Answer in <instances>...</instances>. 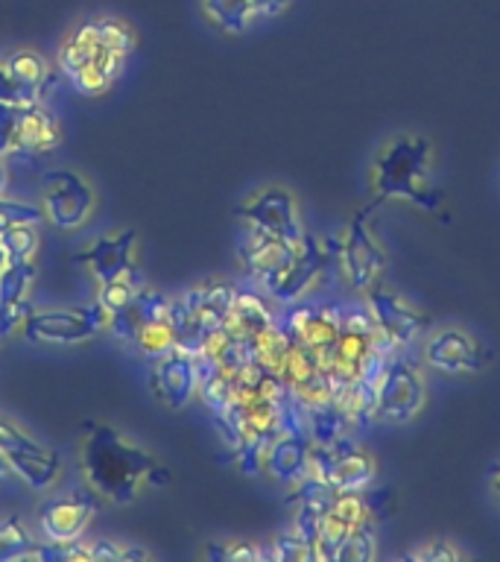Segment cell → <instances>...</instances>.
I'll return each instance as SVG.
<instances>
[{
    "label": "cell",
    "instance_id": "37",
    "mask_svg": "<svg viewBox=\"0 0 500 562\" xmlns=\"http://www.w3.org/2000/svg\"><path fill=\"white\" fill-rule=\"evenodd\" d=\"M0 451L7 454V451H47V448L38 446L30 434L0 416Z\"/></svg>",
    "mask_w": 500,
    "mask_h": 562
},
{
    "label": "cell",
    "instance_id": "41",
    "mask_svg": "<svg viewBox=\"0 0 500 562\" xmlns=\"http://www.w3.org/2000/svg\"><path fill=\"white\" fill-rule=\"evenodd\" d=\"M7 474H9V460H7V454L0 451V483L7 481Z\"/></svg>",
    "mask_w": 500,
    "mask_h": 562
},
{
    "label": "cell",
    "instance_id": "8",
    "mask_svg": "<svg viewBox=\"0 0 500 562\" xmlns=\"http://www.w3.org/2000/svg\"><path fill=\"white\" fill-rule=\"evenodd\" d=\"M61 144L56 114L38 103H0V158L44 156Z\"/></svg>",
    "mask_w": 500,
    "mask_h": 562
},
{
    "label": "cell",
    "instance_id": "3",
    "mask_svg": "<svg viewBox=\"0 0 500 562\" xmlns=\"http://www.w3.org/2000/svg\"><path fill=\"white\" fill-rule=\"evenodd\" d=\"M135 42V30L121 18L86 21L59 47V70L82 94H105L121 77Z\"/></svg>",
    "mask_w": 500,
    "mask_h": 562
},
{
    "label": "cell",
    "instance_id": "19",
    "mask_svg": "<svg viewBox=\"0 0 500 562\" xmlns=\"http://www.w3.org/2000/svg\"><path fill=\"white\" fill-rule=\"evenodd\" d=\"M152 393L164 407L170 411H182L188 407L196 390H200V367L196 358L188 355L184 349L167 351L164 358L152 360Z\"/></svg>",
    "mask_w": 500,
    "mask_h": 562
},
{
    "label": "cell",
    "instance_id": "4",
    "mask_svg": "<svg viewBox=\"0 0 500 562\" xmlns=\"http://www.w3.org/2000/svg\"><path fill=\"white\" fill-rule=\"evenodd\" d=\"M237 296L235 284L228 281H202L182 296L170 299V323H173L175 349L200 355L202 340L226 323L231 302Z\"/></svg>",
    "mask_w": 500,
    "mask_h": 562
},
{
    "label": "cell",
    "instance_id": "16",
    "mask_svg": "<svg viewBox=\"0 0 500 562\" xmlns=\"http://www.w3.org/2000/svg\"><path fill=\"white\" fill-rule=\"evenodd\" d=\"M94 209V191L73 170H50L44 176V214L56 228H79Z\"/></svg>",
    "mask_w": 500,
    "mask_h": 562
},
{
    "label": "cell",
    "instance_id": "7",
    "mask_svg": "<svg viewBox=\"0 0 500 562\" xmlns=\"http://www.w3.org/2000/svg\"><path fill=\"white\" fill-rule=\"evenodd\" d=\"M386 349L380 337L375 331V323L368 316L366 307H357L351 314H342L340 337L333 342V349L328 351V358L322 360V369L328 372L333 384V402L340 398L345 386H351L363 375V369L368 367V360L375 358L377 351Z\"/></svg>",
    "mask_w": 500,
    "mask_h": 562
},
{
    "label": "cell",
    "instance_id": "18",
    "mask_svg": "<svg viewBox=\"0 0 500 562\" xmlns=\"http://www.w3.org/2000/svg\"><path fill=\"white\" fill-rule=\"evenodd\" d=\"M281 325L289 334V340L302 342L322 363L328 358V351L333 349L337 337H340L342 311L337 305H296L293 302Z\"/></svg>",
    "mask_w": 500,
    "mask_h": 562
},
{
    "label": "cell",
    "instance_id": "28",
    "mask_svg": "<svg viewBox=\"0 0 500 562\" xmlns=\"http://www.w3.org/2000/svg\"><path fill=\"white\" fill-rule=\"evenodd\" d=\"M35 544H38V539H33V533L26 530V525L21 518H0V562L30 560L35 551Z\"/></svg>",
    "mask_w": 500,
    "mask_h": 562
},
{
    "label": "cell",
    "instance_id": "30",
    "mask_svg": "<svg viewBox=\"0 0 500 562\" xmlns=\"http://www.w3.org/2000/svg\"><path fill=\"white\" fill-rule=\"evenodd\" d=\"M0 246H3L9 263L30 261L35 249H38V235H35V228L30 226V223H24V226H12L0 235Z\"/></svg>",
    "mask_w": 500,
    "mask_h": 562
},
{
    "label": "cell",
    "instance_id": "21",
    "mask_svg": "<svg viewBox=\"0 0 500 562\" xmlns=\"http://www.w3.org/2000/svg\"><path fill=\"white\" fill-rule=\"evenodd\" d=\"M96 516V492H70L61 498L47 501L38 509V525L42 533L50 542H68V539H79L86 533V527L91 525V518Z\"/></svg>",
    "mask_w": 500,
    "mask_h": 562
},
{
    "label": "cell",
    "instance_id": "35",
    "mask_svg": "<svg viewBox=\"0 0 500 562\" xmlns=\"http://www.w3.org/2000/svg\"><path fill=\"white\" fill-rule=\"evenodd\" d=\"M410 557L412 560H424V562H451V560H465L468 553H465L456 542L445 539V536H439V539H428L424 544H419Z\"/></svg>",
    "mask_w": 500,
    "mask_h": 562
},
{
    "label": "cell",
    "instance_id": "33",
    "mask_svg": "<svg viewBox=\"0 0 500 562\" xmlns=\"http://www.w3.org/2000/svg\"><path fill=\"white\" fill-rule=\"evenodd\" d=\"M377 557V539H375V525L357 527L349 536V542L342 544L340 560H354V562H368Z\"/></svg>",
    "mask_w": 500,
    "mask_h": 562
},
{
    "label": "cell",
    "instance_id": "29",
    "mask_svg": "<svg viewBox=\"0 0 500 562\" xmlns=\"http://www.w3.org/2000/svg\"><path fill=\"white\" fill-rule=\"evenodd\" d=\"M30 560H44V562H94L91 557V544H86L82 539H68V542H50L35 544V551Z\"/></svg>",
    "mask_w": 500,
    "mask_h": 562
},
{
    "label": "cell",
    "instance_id": "22",
    "mask_svg": "<svg viewBox=\"0 0 500 562\" xmlns=\"http://www.w3.org/2000/svg\"><path fill=\"white\" fill-rule=\"evenodd\" d=\"M293 0H202V15L223 33H246L263 18H279Z\"/></svg>",
    "mask_w": 500,
    "mask_h": 562
},
{
    "label": "cell",
    "instance_id": "40",
    "mask_svg": "<svg viewBox=\"0 0 500 562\" xmlns=\"http://www.w3.org/2000/svg\"><path fill=\"white\" fill-rule=\"evenodd\" d=\"M489 486H491V492H495V498H498V504H500V463H495L489 469Z\"/></svg>",
    "mask_w": 500,
    "mask_h": 562
},
{
    "label": "cell",
    "instance_id": "31",
    "mask_svg": "<svg viewBox=\"0 0 500 562\" xmlns=\"http://www.w3.org/2000/svg\"><path fill=\"white\" fill-rule=\"evenodd\" d=\"M266 557L270 560H281V562H305V560H316L314 557V544L302 539L296 530H289V533H281L272 539V544L266 548Z\"/></svg>",
    "mask_w": 500,
    "mask_h": 562
},
{
    "label": "cell",
    "instance_id": "43",
    "mask_svg": "<svg viewBox=\"0 0 500 562\" xmlns=\"http://www.w3.org/2000/svg\"><path fill=\"white\" fill-rule=\"evenodd\" d=\"M7 263H9V258H7V252H3V246H0V272L7 270Z\"/></svg>",
    "mask_w": 500,
    "mask_h": 562
},
{
    "label": "cell",
    "instance_id": "11",
    "mask_svg": "<svg viewBox=\"0 0 500 562\" xmlns=\"http://www.w3.org/2000/svg\"><path fill=\"white\" fill-rule=\"evenodd\" d=\"M366 311L375 323L377 337L389 351L407 349L430 328V316L398 290L386 288L384 281L366 290Z\"/></svg>",
    "mask_w": 500,
    "mask_h": 562
},
{
    "label": "cell",
    "instance_id": "12",
    "mask_svg": "<svg viewBox=\"0 0 500 562\" xmlns=\"http://www.w3.org/2000/svg\"><path fill=\"white\" fill-rule=\"evenodd\" d=\"M421 360L439 375H474L489 363V349L463 325H442L424 337Z\"/></svg>",
    "mask_w": 500,
    "mask_h": 562
},
{
    "label": "cell",
    "instance_id": "42",
    "mask_svg": "<svg viewBox=\"0 0 500 562\" xmlns=\"http://www.w3.org/2000/svg\"><path fill=\"white\" fill-rule=\"evenodd\" d=\"M3 188H7V167L0 165V193H3Z\"/></svg>",
    "mask_w": 500,
    "mask_h": 562
},
{
    "label": "cell",
    "instance_id": "24",
    "mask_svg": "<svg viewBox=\"0 0 500 562\" xmlns=\"http://www.w3.org/2000/svg\"><path fill=\"white\" fill-rule=\"evenodd\" d=\"M270 323H275V316H272L266 299L252 293V290H237V296L235 302H231V311H228L223 328H226L235 340L249 342L254 334L263 331Z\"/></svg>",
    "mask_w": 500,
    "mask_h": 562
},
{
    "label": "cell",
    "instance_id": "14",
    "mask_svg": "<svg viewBox=\"0 0 500 562\" xmlns=\"http://www.w3.org/2000/svg\"><path fill=\"white\" fill-rule=\"evenodd\" d=\"M331 261H337V244H331V240L325 244L316 235H305V240L296 246V255H293L289 267L281 272L266 293L275 302L293 305V302H298V299L322 284L328 270H331Z\"/></svg>",
    "mask_w": 500,
    "mask_h": 562
},
{
    "label": "cell",
    "instance_id": "2",
    "mask_svg": "<svg viewBox=\"0 0 500 562\" xmlns=\"http://www.w3.org/2000/svg\"><path fill=\"white\" fill-rule=\"evenodd\" d=\"M433 140L421 132H395L380 144L368 165V188L375 200L410 202L421 211H439L442 193L433 170Z\"/></svg>",
    "mask_w": 500,
    "mask_h": 562
},
{
    "label": "cell",
    "instance_id": "39",
    "mask_svg": "<svg viewBox=\"0 0 500 562\" xmlns=\"http://www.w3.org/2000/svg\"><path fill=\"white\" fill-rule=\"evenodd\" d=\"M0 103H35L24 88H18L15 82H12L7 68H0Z\"/></svg>",
    "mask_w": 500,
    "mask_h": 562
},
{
    "label": "cell",
    "instance_id": "6",
    "mask_svg": "<svg viewBox=\"0 0 500 562\" xmlns=\"http://www.w3.org/2000/svg\"><path fill=\"white\" fill-rule=\"evenodd\" d=\"M109 328L147 360L164 358L167 351L175 349L170 299L158 290L140 288L129 305L112 314Z\"/></svg>",
    "mask_w": 500,
    "mask_h": 562
},
{
    "label": "cell",
    "instance_id": "25",
    "mask_svg": "<svg viewBox=\"0 0 500 562\" xmlns=\"http://www.w3.org/2000/svg\"><path fill=\"white\" fill-rule=\"evenodd\" d=\"M3 68L12 77L18 88H24L26 94L33 97L35 103L42 100L47 86H50V68H47V59H44L42 53L35 50H15L9 53V59L3 61Z\"/></svg>",
    "mask_w": 500,
    "mask_h": 562
},
{
    "label": "cell",
    "instance_id": "9",
    "mask_svg": "<svg viewBox=\"0 0 500 562\" xmlns=\"http://www.w3.org/2000/svg\"><path fill=\"white\" fill-rule=\"evenodd\" d=\"M428 402V378L424 369L407 351H393L386 360L384 381L377 390L375 419L389 425H407L424 411Z\"/></svg>",
    "mask_w": 500,
    "mask_h": 562
},
{
    "label": "cell",
    "instance_id": "17",
    "mask_svg": "<svg viewBox=\"0 0 500 562\" xmlns=\"http://www.w3.org/2000/svg\"><path fill=\"white\" fill-rule=\"evenodd\" d=\"M237 255H240V267H243L246 276L258 281L263 290H270L275 284V279L293 261L296 244H287L284 237H275L270 232L249 226L243 240L237 244Z\"/></svg>",
    "mask_w": 500,
    "mask_h": 562
},
{
    "label": "cell",
    "instance_id": "5",
    "mask_svg": "<svg viewBox=\"0 0 500 562\" xmlns=\"http://www.w3.org/2000/svg\"><path fill=\"white\" fill-rule=\"evenodd\" d=\"M377 209H380V202L372 200L368 205L354 211L345 223V232L337 240V263H340L342 281L360 296H366V290L380 284L386 267H389V255L372 226Z\"/></svg>",
    "mask_w": 500,
    "mask_h": 562
},
{
    "label": "cell",
    "instance_id": "23",
    "mask_svg": "<svg viewBox=\"0 0 500 562\" xmlns=\"http://www.w3.org/2000/svg\"><path fill=\"white\" fill-rule=\"evenodd\" d=\"M35 279L33 261L7 263V270L0 272V337H7L12 328L24 325L30 316V305H26V293Z\"/></svg>",
    "mask_w": 500,
    "mask_h": 562
},
{
    "label": "cell",
    "instance_id": "38",
    "mask_svg": "<svg viewBox=\"0 0 500 562\" xmlns=\"http://www.w3.org/2000/svg\"><path fill=\"white\" fill-rule=\"evenodd\" d=\"M91 557H94V562H114V560H149L152 553L144 551V548H121V544L109 542V539H100V542L91 544Z\"/></svg>",
    "mask_w": 500,
    "mask_h": 562
},
{
    "label": "cell",
    "instance_id": "15",
    "mask_svg": "<svg viewBox=\"0 0 500 562\" xmlns=\"http://www.w3.org/2000/svg\"><path fill=\"white\" fill-rule=\"evenodd\" d=\"M237 217L243 220L246 226L261 228L275 237H284L287 244H302L305 240V223L298 214L296 196L281 188V184H270L261 193H254L235 211Z\"/></svg>",
    "mask_w": 500,
    "mask_h": 562
},
{
    "label": "cell",
    "instance_id": "10",
    "mask_svg": "<svg viewBox=\"0 0 500 562\" xmlns=\"http://www.w3.org/2000/svg\"><path fill=\"white\" fill-rule=\"evenodd\" d=\"M307 474L328 483L333 492H366L377 477V463L366 448L340 437L310 446Z\"/></svg>",
    "mask_w": 500,
    "mask_h": 562
},
{
    "label": "cell",
    "instance_id": "1",
    "mask_svg": "<svg viewBox=\"0 0 500 562\" xmlns=\"http://www.w3.org/2000/svg\"><path fill=\"white\" fill-rule=\"evenodd\" d=\"M79 460H82L88 486L117 507L132 504L144 486L170 483V472L147 448L132 446L129 439H123L117 430L100 422H86V442H82Z\"/></svg>",
    "mask_w": 500,
    "mask_h": 562
},
{
    "label": "cell",
    "instance_id": "34",
    "mask_svg": "<svg viewBox=\"0 0 500 562\" xmlns=\"http://www.w3.org/2000/svg\"><path fill=\"white\" fill-rule=\"evenodd\" d=\"M205 553H208L211 560H223V562H254L266 557V548L249 542V539H237V542H228V544H211Z\"/></svg>",
    "mask_w": 500,
    "mask_h": 562
},
{
    "label": "cell",
    "instance_id": "13",
    "mask_svg": "<svg viewBox=\"0 0 500 562\" xmlns=\"http://www.w3.org/2000/svg\"><path fill=\"white\" fill-rule=\"evenodd\" d=\"M112 314L100 302L88 307H73V311H44V314H30L24 319V337L30 342H53V346H73L86 342L91 337L109 328Z\"/></svg>",
    "mask_w": 500,
    "mask_h": 562
},
{
    "label": "cell",
    "instance_id": "32",
    "mask_svg": "<svg viewBox=\"0 0 500 562\" xmlns=\"http://www.w3.org/2000/svg\"><path fill=\"white\" fill-rule=\"evenodd\" d=\"M44 217H47L44 209L33 205V202H15V200H3V196H0V235H3L7 228L24 226V223L35 226V223H42Z\"/></svg>",
    "mask_w": 500,
    "mask_h": 562
},
{
    "label": "cell",
    "instance_id": "20",
    "mask_svg": "<svg viewBox=\"0 0 500 562\" xmlns=\"http://www.w3.org/2000/svg\"><path fill=\"white\" fill-rule=\"evenodd\" d=\"M135 237L138 232L135 228H126L121 235L114 237H100L94 246H88L86 252L73 255L77 263H88L94 276L100 279V284L105 281H132V284H140V267L135 261Z\"/></svg>",
    "mask_w": 500,
    "mask_h": 562
},
{
    "label": "cell",
    "instance_id": "27",
    "mask_svg": "<svg viewBox=\"0 0 500 562\" xmlns=\"http://www.w3.org/2000/svg\"><path fill=\"white\" fill-rule=\"evenodd\" d=\"M289 349V334L284 331V325L270 323L263 331H258L249 340V351H252V360L258 367H263L266 372H279L281 360Z\"/></svg>",
    "mask_w": 500,
    "mask_h": 562
},
{
    "label": "cell",
    "instance_id": "36",
    "mask_svg": "<svg viewBox=\"0 0 500 562\" xmlns=\"http://www.w3.org/2000/svg\"><path fill=\"white\" fill-rule=\"evenodd\" d=\"M138 290L140 284H132V281H105V284H100V296H96V302H100L109 314H117V311H123V307L129 305Z\"/></svg>",
    "mask_w": 500,
    "mask_h": 562
},
{
    "label": "cell",
    "instance_id": "26",
    "mask_svg": "<svg viewBox=\"0 0 500 562\" xmlns=\"http://www.w3.org/2000/svg\"><path fill=\"white\" fill-rule=\"evenodd\" d=\"M9 469L24 477L33 490H47L59 477V457L56 451H7Z\"/></svg>",
    "mask_w": 500,
    "mask_h": 562
}]
</instances>
